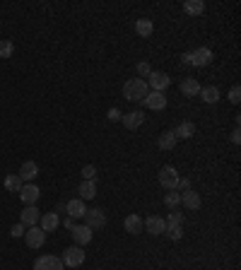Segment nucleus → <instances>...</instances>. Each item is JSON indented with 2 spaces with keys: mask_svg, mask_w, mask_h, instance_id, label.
I'll return each mask as SVG.
<instances>
[{
  "mask_svg": "<svg viewBox=\"0 0 241 270\" xmlns=\"http://www.w3.org/2000/svg\"><path fill=\"white\" fill-rule=\"evenodd\" d=\"M147 94H150L147 80H140V77H135V80H128V82L123 84V97H125L128 101H142Z\"/></svg>",
  "mask_w": 241,
  "mask_h": 270,
  "instance_id": "f257e3e1",
  "label": "nucleus"
},
{
  "mask_svg": "<svg viewBox=\"0 0 241 270\" xmlns=\"http://www.w3.org/2000/svg\"><path fill=\"white\" fill-rule=\"evenodd\" d=\"M85 224H87L92 232L106 227V212H104L102 207H92V210H87V212H85Z\"/></svg>",
  "mask_w": 241,
  "mask_h": 270,
  "instance_id": "f03ea898",
  "label": "nucleus"
},
{
  "mask_svg": "<svg viewBox=\"0 0 241 270\" xmlns=\"http://www.w3.org/2000/svg\"><path fill=\"white\" fill-rule=\"evenodd\" d=\"M60 261H63V266H68V268L82 266V263H85V251H82V246H70V249H65Z\"/></svg>",
  "mask_w": 241,
  "mask_h": 270,
  "instance_id": "7ed1b4c3",
  "label": "nucleus"
},
{
  "mask_svg": "<svg viewBox=\"0 0 241 270\" xmlns=\"http://www.w3.org/2000/svg\"><path fill=\"white\" fill-rule=\"evenodd\" d=\"M24 241H27L29 249H41L44 241H46V232H44L39 224H36V227H27V232H24Z\"/></svg>",
  "mask_w": 241,
  "mask_h": 270,
  "instance_id": "20e7f679",
  "label": "nucleus"
},
{
  "mask_svg": "<svg viewBox=\"0 0 241 270\" xmlns=\"http://www.w3.org/2000/svg\"><path fill=\"white\" fill-rule=\"evenodd\" d=\"M176 181H179V171L174 167H162L159 171V184L167 188V191H174L176 188Z\"/></svg>",
  "mask_w": 241,
  "mask_h": 270,
  "instance_id": "39448f33",
  "label": "nucleus"
},
{
  "mask_svg": "<svg viewBox=\"0 0 241 270\" xmlns=\"http://www.w3.org/2000/svg\"><path fill=\"white\" fill-rule=\"evenodd\" d=\"M63 261L56 258V256H51V253H46V256H39L36 258V263H34V270H63Z\"/></svg>",
  "mask_w": 241,
  "mask_h": 270,
  "instance_id": "423d86ee",
  "label": "nucleus"
},
{
  "mask_svg": "<svg viewBox=\"0 0 241 270\" xmlns=\"http://www.w3.org/2000/svg\"><path fill=\"white\" fill-rule=\"evenodd\" d=\"M210 61H212V51H210L207 46H200V49H195V51L190 53V66H195V68L210 66Z\"/></svg>",
  "mask_w": 241,
  "mask_h": 270,
  "instance_id": "0eeeda50",
  "label": "nucleus"
},
{
  "mask_svg": "<svg viewBox=\"0 0 241 270\" xmlns=\"http://www.w3.org/2000/svg\"><path fill=\"white\" fill-rule=\"evenodd\" d=\"M39 219H41V212L36 210V205H27V207L19 212V222H22L24 227H36Z\"/></svg>",
  "mask_w": 241,
  "mask_h": 270,
  "instance_id": "6e6552de",
  "label": "nucleus"
},
{
  "mask_svg": "<svg viewBox=\"0 0 241 270\" xmlns=\"http://www.w3.org/2000/svg\"><path fill=\"white\" fill-rule=\"evenodd\" d=\"M39 196H41V191H39V186H36V184H22L19 198H22L24 205H36Z\"/></svg>",
  "mask_w": 241,
  "mask_h": 270,
  "instance_id": "1a4fd4ad",
  "label": "nucleus"
},
{
  "mask_svg": "<svg viewBox=\"0 0 241 270\" xmlns=\"http://www.w3.org/2000/svg\"><path fill=\"white\" fill-rule=\"evenodd\" d=\"M142 104H145L147 109H152V111H162V109L167 106V97H164V92H150V94L142 99Z\"/></svg>",
  "mask_w": 241,
  "mask_h": 270,
  "instance_id": "9d476101",
  "label": "nucleus"
},
{
  "mask_svg": "<svg viewBox=\"0 0 241 270\" xmlns=\"http://www.w3.org/2000/svg\"><path fill=\"white\" fill-rule=\"evenodd\" d=\"M120 121H123V126H125L128 131H135V128H140V126L145 123V114H142V111H130V114H123Z\"/></svg>",
  "mask_w": 241,
  "mask_h": 270,
  "instance_id": "9b49d317",
  "label": "nucleus"
},
{
  "mask_svg": "<svg viewBox=\"0 0 241 270\" xmlns=\"http://www.w3.org/2000/svg\"><path fill=\"white\" fill-rule=\"evenodd\" d=\"M17 176L22 179V184H34V179L39 176V167H36V162H24Z\"/></svg>",
  "mask_w": 241,
  "mask_h": 270,
  "instance_id": "f8f14e48",
  "label": "nucleus"
},
{
  "mask_svg": "<svg viewBox=\"0 0 241 270\" xmlns=\"http://www.w3.org/2000/svg\"><path fill=\"white\" fill-rule=\"evenodd\" d=\"M152 92H164L169 87V75L167 72H150V84Z\"/></svg>",
  "mask_w": 241,
  "mask_h": 270,
  "instance_id": "ddd939ff",
  "label": "nucleus"
},
{
  "mask_svg": "<svg viewBox=\"0 0 241 270\" xmlns=\"http://www.w3.org/2000/svg\"><path fill=\"white\" fill-rule=\"evenodd\" d=\"M92 229L87 227V224H80V227H72V239H75V244L77 246H85V244H89L92 241Z\"/></svg>",
  "mask_w": 241,
  "mask_h": 270,
  "instance_id": "4468645a",
  "label": "nucleus"
},
{
  "mask_svg": "<svg viewBox=\"0 0 241 270\" xmlns=\"http://www.w3.org/2000/svg\"><path fill=\"white\" fill-rule=\"evenodd\" d=\"M142 224L147 227L150 234H164V232H167V222H164V217H157V215H155V217H147Z\"/></svg>",
  "mask_w": 241,
  "mask_h": 270,
  "instance_id": "2eb2a0df",
  "label": "nucleus"
},
{
  "mask_svg": "<svg viewBox=\"0 0 241 270\" xmlns=\"http://www.w3.org/2000/svg\"><path fill=\"white\" fill-rule=\"evenodd\" d=\"M60 224L58 215L56 212H44L41 215V219H39V227L44 229V232H56V227Z\"/></svg>",
  "mask_w": 241,
  "mask_h": 270,
  "instance_id": "dca6fc26",
  "label": "nucleus"
},
{
  "mask_svg": "<svg viewBox=\"0 0 241 270\" xmlns=\"http://www.w3.org/2000/svg\"><path fill=\"white\" fill-rule=\"evenodd\" d=\"M181 202H183V205H186L188 210H200V205H203L200 196H198L195 191H190V188L181 193Z\"/></svg>",
  "mask_w": 241,
  "mask_h": 270,
  "instance_id": "f3484780",
  "label": "nucleus"
},
{
  "mask_svg": "<svg viewBox=\"0 0 241 270\" xmlns=\"http://www.w3.org/2000/svg\"><path fill=\"white\" fill-rule=\"evenodd\" d=\"M200 99L205 101V104H217L220 101V89L215 87V84H207V87H200Z\"/></svg>",
  "mask_w": 241,
  "mask_h": 270,
  "instance_id": "a211bd4d",
  "label": "nucleus"
},
{
  "mask_svg": "<svg viewBox=\"0 0 241 270\" xmlns=\"http://www.w3.org/2000/svg\"><path fill=\"white\" fill-rule=\"evenodd\" d=\"M123 227H125V232H130V234H140L145 224H142V217H140V215H128L125 222H123Z\"/></svg>",
  "mask_w": 241,
  "mask_h": 270,
  "instance_id": "6ab92c4d",
  "label": "nucleus"
},
{
  "mask_svg": "<svg viewBox=\"0 0 241 270\" xmlns=\"http://www.w3.org/2000/svg\"><path fill=\"white\" fill-rule=\"evenodd\" d=\"M65 210H68V217H85V212H87V207H85V201H80V198H75V201H70L65 205Z\"/></svg>",
  "mask_w": 241,
  "mask_h": 270,
  "instance_id": "aec40b11",
  "label": "nucleus"
},
{
  "mask_svg": "<svg viewBox=\"0 0 241 270\" xmlns=\"http://www.w3.org/2000/svg\"><path fill=\"white\" fill-rule=\"evenodd\" d=\"M77 193H80V201H92L97 196V184L94 181H82Z\"/></svg>",
  "mask_w": 241,
  "mask_h": 270,
  "instance_id": "412c9836",
  "label": "nucleus"
},
{
  "mask_svg": "<svg viewBox=\"0 0 241 270\" xmlns=\"http://www.w3.org/2000/svg\"><path fill=\"white\" fill-rule=\"evenodd\" d=\"M181 92H183L186 97H198V92H200L198 80H195V77H186V80L181 82Z\"/></svg>",
  "mask_w": 241,
  "mask_h": 270,
  "instance_id": "4be33fe9",
  "label": "nucleus"
},
{
  "mask_svg": "<svg viewBox=\"0 0 241 270\" xmlns=\"http://www.w3.org/2000/svg\"><path fill=\"white\" fill-rule=\"evenodd\" d=\"M157 145H159V150H174V145H176V135H174V131H164V133L159 135Z\"/></svg>",
  "mask_w": 241,
  "mask_h": 270,
  "instance_id": "5701e85b",
  "label": "nucleus"
},
{
  "mask_svg": "<svg viewBox=\"0 0 241 270\" xmlns=\"http://www.w3.org/2000/svg\"><path fill=\"white\" fill-rule=\"evenodd\" d=\"M174 135H176V140H179V137L188 140V137H193V135H195V126H193L190 121H183V123H179V128L174 131Z\"/></svg>",
  "mask_w": 241,
  "mask_h": 270,
  "instance_id": "b1692460",
  "label": "nucleus"
},
{
  "mask_svg": "<svg viewBox=\"0 0 241 270\" xmlns=\"http://www.w3.org/2000/svg\"><path fill=\"white\" fill-rule=\"evenodd\" d=\"M5 188H7L10 193H19V191H22V179H19L17 174H7V176H5Z\"/></svg>",
  "mask_w": 241,
  "mask_h": 270,
  "instance_id": "393cba45",
  "label": "nucleus"
},
{
  "mask_svg": "<svg viewBox=\"0 0 241 270\" xmlns=\"http://www.w3.org/2000/svg\"><path fill=\"white\" fill-rule=\"evenodd\" d=\"M152 29H155V27H152L150 19H138V22H135V32H138V36H142V39H147V36L152 34Z\"/></svg>",
  "mask_w": 241,
  "mask_h": 270,
  "instance_id": "a878e982",
  "label": "nucleus"
},
{
  "mask_svg": "<svg viewBox=\"0 0 241 270\" xmlns=\"http://www.w3.org/2000/svg\"><path fill=\"white\" fill-rule=\"evenodd\" d=\"M183 10H186L188 15H200V12L205 10V2H203V0H188V2H183Z\"/></svg>",
  "mask_w": 241,
  "mask_h": 270,
  "instance_id": "bb28decb",
  "label": "nucleus"
},
{
  "mask_svg": "<svg viewBox=\"0 0 241 270\" xmlns=\"http://www.w3.org/2000/svg\"><path fill=\"white\" fill-rule=\"evenodd\" d=\"M12 53H15V44L10 39H2L0 41V58H10Z\"/></svg>",
  "mask_w": 241,
  "mask_h": 270,
  "instance_id": "cd10ccee",
  "label": "nucleus"
},
{
  "mask_svg": "<svg viewBox=\"0 0 241 270\" xmlns=\"http://www.w3.org/2000/svg\"><path fill=\"white\" fill-rule=\"evenodd\" d=\"M183 212H169V217L164 219L167 222V227H183Z\"/></svg>",
  "mask_w": 241,
  "mask_h": 270,
  "instance_id": "c85d7f7f",
  "label": "nucleus"
},
{
  "mask_svg": "<svg viewBox=\"0 0 241 270\" xmlns=\"http://www.w3.org/2000/svg\"><path fill=\"white\" fill-rule=\"evenodd\" d=\"M164 205H167V207H176V205H181V193L179 191H169V193L164 196Z\"/></svg>",
  "mask_w": 241,
  "mask_h": 270,
  "instance_id": "c756f323",
  "label": "nucleus"
},
{
  "mask_svg": "<svg viewBox=\"0 0 241 270\" xmlns=\"http://www.w3.org/2000/svg\"><path fill=\"white\" fill-rule=\"evenodd\" d=\"M94 176H97V167L94 164L82 167V181H94Z\"/></svg>",
  "mask_w": 241,
  "mask_h": 270,
  "instance_id": "7c9ffc66",
  "label": "nucleus"
},
{
  "mask_svg": "<svg viewBox=\"0 0 241 270\" xmlns=\"http://www.w3.org/2000/svg\"><path fill=\"white\" fill-rule=\"evenodd\" d=\"M167 234H169V239L179 241L181 236H183V227H167Z\"/></svg>",
  "mask_w": 241,
  "mask_h": 270,
  "instance_id": "2f4dec72",
  "label": "nucleus"
},
{
  "mask_svg": "<svg viewBox=\"0 0 241 270\" xmlns=\"http://www.w3.org/2000/svg\"><path fill=\"white\" fill-rule=\"evenodd\" d=\"M229 101H232V104H239L241 101V87L239 84H234V87L229 89Z\"/></svg>",
  "mask_w": 241,
  "mask_h": 270,
  "instance_id": "473e14b6",
  "label": "nucleus"
},
{
  "mask_svg": "<svg viewBox=\"0 0 241 270\" xmlns=\"http://www.w3.org/2000/svg\"><path fill=\"white\" fill-rule=\"evenodd\" d=\"M138 72H140V80H145V77H150V72H152V68H150V63H138Z\"/></svg>",
  "mask_w": 241,
  "mask_h": 270,
  "instance_id": "72a5a7b5",
  "label": "nucleus"
},
{
  "mask_svg": "<svg viewBox=\"0 0 241 270\" xmlns=\"http://www.w3.org/2000/svg\"><path fill=\"white\" fill-rule=\"evenodd\" d=\"M24 232H27V227H24L22 222H19V224H15V227L10 229V234H12V236H24Z\"/></svg>",
  "mask_w": 241,
  "mask_h": 270,
  "instance_id": "f704fd0d",
  "label": "nucleus"
},
{
  "mask_svg": "<svg viewBox=\"0 0 241 270\" xmlns=\"http://www.w3.org/2000/svg\"><path fill=\"white\" fill-rule=\"evenodd\" d=\"M188 188H190V181L179 176V181H176V188H174V191H188Z\"/></svg>",
  "mask_w": 241,
  "mask_h": 270,
  "instance_id": "c9c22d12",
  "label": "nucleus"
},
{
  "mask_svg": "<svg viewBox=\"0 0 241 270\" xmlns=\"http://www.w3.org/2000/svg\"><path fill=\"white\" fill-rule=\"evenodd\" d=\"M232 142H234V145H239V142H241V131H239V126H237V128H234V133H232Z\"/></svg>",
  "mask_w": 241,
  "mask_h": 270,
  "instance_id": "e433bc0d",
  "label": "nucleus"
},
{
  "mask_svg": "<svg viewBox=\"0 0 241 270\" xmlns=\"http://www.w3.org/2000/svg\"><path fill=\"white\" fill-rule=\"evenodd\" d=\"M120 116H123V114H120L119 109H111V111H109V118H111V121H120Z\"/></svg>",
  "mask_w": 241,
  "mask_h": 270,
  "instance_id": "4c0bfd02",
  "label": "nucleus"
}]
</instances>
